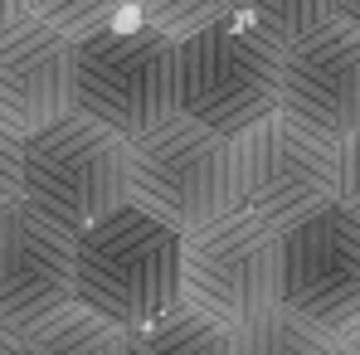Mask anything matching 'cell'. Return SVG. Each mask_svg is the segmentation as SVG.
<instances>
[{
	"label": "cell",
	"mask_w": 360,
	"mask_h": 355,
	"mask_svg": "<svg viewBox=\"0 0 360 355\" xmlns=\"http://www.w3.org/2000/svg\"><path fill=\"white\" fill-rule=\"evenodd\" d=\"M20 355H127V341L103 316L83 306H63L59 316L20 336Z\"/></svg>",
	"instance_id": "4fadbf2b"
},
{
	"label": "cell",
	"mask_w": 360,
	"mask_h": 355,
	"mask_svg": "<svg viewBox=\"0 0 360 355\" xmlns=\"http://www.w3.org/2000/svg\"><path fill=\"white\" fill-rule=\"evenodd\" d=\"M234 15L268 34L278 49H292L297 39L336 20V0H234Z\"/></svg>",
	"instance_id": "9a60e30c"
},
{
	"label": "cell",
	"mask_w": 360,
	"mask_h": 355,
	"mask_svg": "<svg viewBox=\"0 0 360 355\" xmlns=\"http://www.w3.org/2000/svg\"><path fill=\"white\" fill-rule=\"evenodd\" d=\"M30 15L49 25L68 44L93 39L103 30H117L131 20V0H30Z\"/></svg>",
	"instance_id": "2e32d148"
},
{
	"label": "cell",
	"mask_w": 360,
	"mask_h": 355,
	"mask_svg": "<svg viewBox=\"0 0 360 355\" xmlns=\"http://www.w3.org/2000/svg\"><path fill=\"white\" fill-rule=\"evenodd\" d=\"M336 205L360 219V131L336 141Z\"/></svg>",
	"instance_id": "d6986e66"
},
{
	"label": "cell",
	"mask_w": 360,
	"mask_h": 355,
	"mask_svg": "<svg viewBox=\"0 0 360 355\" xmlns=\"http://www.w3.org/2000/svg\"><path fill=\"white\" fill-rule=\"evenodd\" d=\"M73 306V234L15 205L0 214V326L25 336Z\"/></svg>",
	"instance_id": "30bf717a"
},
{
	"label": "cell",
	"mask_w": 360,
	"mask_h": 355,
	"mask_svg": "<svg viewBox=\"0 0 360 355\" xmlns=\"http://www.w3.org/2000/svg\"><path fill=\"white\" fill-rule=\"evenodd\" d=\"M331 346H336V355H360V316L331 336Z\"/></svg>",
	"instance_id": "ffe728a7"
},
{
	"label": "cell",
	"mask_w": 360,
	"mask_h": 355,
	"mask_svg": "<svg viewBox=\"0 0 360 355\" xmlns=\"http://www.w3.org/2000/svg\"><path fill=\"white\" fill-rule=\"evenodd\" d=\"M180 302V234L122 205L73 238V306L136 331Z\"/></svg>",
	"instance_id": "6da1fadb"
},
{
	"label": "cell",
	"mask_w": 360,
	"mask_h": 355,
	"mask_svg": "<svg viewBox=\"0 0 360 355\" xmlns=\"http://www.w3.org/2000/svg\"><path fill=\"white\" fill-rule=\"evenodd\" d=\"M336 20L351 25V30H360V0H336Z\"/></svg>",
	"instance_id": "7402d4cb"
},
{
	"label": "cell",
	"mask_w": 360,
	"mask_h": 355,
	"mask_svg": "<svg viewBox=\"0 0 360 355\" xmlns=\"http://www.w3.org/2000/svg\"><path fill=\"white\" fill-rule=\"evenodd\" d=\"M20 15H30V0H0V30L15 25Z\"/></svg>",
	"instance_id": "44dd1931"
},
{
	"label": "cell",
	"mask_w": 360,
	"mask_h": 355,
	"mask_svg": "<svg viewBox=\"0 0 360 355\" xmlns=\"http://www.w3.org/2000/svg\"><path fill=\"white\" fill-rule=\"evenodd\" d=\"M278 306L336 336L360 316V219L331 205L278 234Z\"/></svg>",
	"instance_id": "ba28073f"
},
{
	"label": "cell",
	"mask_w": 360,
	"mask_h": 355,
	"mask_svg": "<svg viewBox=\"0 0 360 355\" xmlns=\"http://www.w3.org/2000/svg\"><path fill=\"white\" fill-rule=\"evenodd\" d=\"M73 112L136 141L176 112V39L141 20L73 44Z\"/></svg>",
	"instance_id": "5b68a950"
},
{
	"label": "cell",
	"mask_w": 360,
	"mask_h": 355,
	"mask_svg": "<svg viewBox=\"0 0 360 355\" xmlns=\"http://www.w3.org/2000/svg\"><path fill=\"white\" fill-rule=\"evenodd\" d=\"M283 98V49L248 20L229 15L176 44V112L219 136L268 122Z\"/></svg>",
	"instance_id": "3957f363"
},
{
	"label": "cell",
	"mask_w": 360,
	"mask_h": 355,
	"mask_svg": "<svg viewBox=\"0 0 360 355\" xmlns=\"http://www.w3.org/2000/svg\"><path fill=\"white\" fill-rule=\"evenodd\" d=\"M234 15V0H131V20L151 25L166 39H190Z\"/></svg>",
	"instance_id": "e0dca14e"
},
{
	"label": "cell",
	"mask_w": 360,
	"mask_h": 355,
	"mask_svg": "<svg viewBox=\"0 0 360 355\" xmlns=\"http://www.w3.org/2000/svg\"><path fill=\"white\" fill-rule=\"evenodd\" d=\"M0 355H20V336L0 326Z\"/></svg>",
	"instance_id": "603a6c76"
},
{
	"label": "cell",
	"mask_w": 360,
	"mask_h": 355,
	"mask_svg": "<svg viewBox=\"0 0 360 355\" xmlns=\"http://www.w3.org/2000/svg\"><path fill=\"white\" fill-rule=\"evenodd\" d=\"M73 112V44L20 15L0 30V127L30 136Z\"/></svg>",
	"instance_id": "8fae6325"
},
{
	"label": "cell",
	"mask_w": 360,
	"mask_h": 355,
	"mask_svg": "<svg viewBox=\"0 0 360 355\" xmlns=\"http://www.w3.org/2000/svg\"><path fill=\"white\" fill-rule=\"evenodd\" d=\"M229 355H336L331 336L316 331L311 321H302L292 311L273 306L263 316H253L248 326L234 331V351Z\"/></svg>",
	"instance_id": "5bb4252c"
},
{
	"label": "cell",
	"mask_w": 360,
	"mask_h": 355,
	"mask_svg": "<svg viewBox=\"0 0 360 355\" xmlns=\"http://www.w3.org/2000/svg\"><path fill=\"white\" fill-rule=\"evenodd\" d=\"M127 205L176 234L234 214V141L171 112L127 141Z\"/></svg>",
	"instance_id": "7a4b0ae2"
},
{
	"label": "cell",
	"mask_w": 360,
	"mask_h": 355,
	"mask_svg": "<svg viewBox=\"0 0 360 355\" xmlns=\"http://www.w3.org/2000/svg\"><path fill=\"white\" fill-rule=\"evenodd\" d=\"M20 200L78 238L127 205V141L83 112H63L59 122L25 136Z\"/></svg>",
	"instance_id": "277c9868"
},
{
	"label": "cell",
	"mask_w": 360,
	"mask_h": 355,
	"mask_svg": "<svg viewBox=\"0 0 360 355\" xmlns=\"http://www.w3.org/2000/svg\"><path fill=\"white\" fill-rule=\"evenodd\" d=\"M25 190V136H15L10 127H0V214H10Z\"/></svg>",
	"instance_id": "ac0fdd59"
},
{
	"label": "cell",
	"mask_w": 360,
	"mask_h": 355,
	"mask_svg": "<svg viewBox=\"0 0 360 355\" xmlns=\"http://www.w3.org/2000/svg\"><path fill=\"white\" fill-rule=\"evenodd\" d=\"M336 205V146L273 112L234 136V209L273 234Z\"/></svg>",
	"instance_id": "8992f818"
},
{
	"label": "cell",
	"mask_w": 360,
	"mask_h": 355,
	"mask_svg": "<svg viewBox=\"0 0 360 355\" xmlns=\"http://www.w3.org/2000/svg\"><path fill=\"white\" fill-rule=\"evenodd\" d=\"M278 112L321 141H346L360 131V30L331 20L316 34L283 49Z\"/></svg>",
	"instance_id": "9c48e42d"
},
{
	"label": "cell",
	"mask_w": 360,
	"mask_h": 355,
	"mask_svg": "<svg viewBox=\"0 0 360 355\" xmlns=\"http://www.w3.org/2000/svg\"><path fill=\"white\" fill-rule=\"evenodd\" d=\"M127 355H229L234 351V331L200 316L195 306L176 302L171 311H161L156 321L122 331Z\"/></svg>",
	"instance_id": "7c38bea8"
},
{
	"label": "cell",
	"mask_w": 360,
	"mask_h": 355,
	"mask_svg": "<svg viewBox=\"0 0 360 355\" xmlns=\"http://www.w3.org/2000/svg\"><path fill=\"white\" fill-rule=\"evenodd\" d=\"M180 302L239 331L278 306V234L248 214H224L180 234Z\"/></svg>",
	"instance_id": "52a82bcc"
}]
</instances>
